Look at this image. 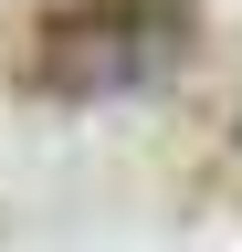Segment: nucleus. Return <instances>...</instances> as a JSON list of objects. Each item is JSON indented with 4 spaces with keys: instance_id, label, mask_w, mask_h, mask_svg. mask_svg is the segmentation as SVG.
Returning a JSON list of instances; mask_svg holds the SVG:
<instances>
[{
    "instance_id": "nucleus-2",
    "label": "nucleus",
    "mask_w": 242,
    "mask_h": 252,
    "mask_svg": "<svg viewBox=\"0 0 242 252\" xmlns=\"http://www.w3.org/2000/svg\"><path fill=\"white\" fill-rule=\"evenodd\" d=\"M232 137H242V116H232Z\"/></svg>"
},
{
    "instance_id": "nucleus-1",
    "label": "nucleus",
    "mask_w": 242,
    "mask_h": 252,
    "mask_svg": "<svg viewBox=\"0 0 242 252\" xmlns=\"http://www.w3.org/2000/svg\"><path fill=\"white\" fill-rule=\"evenodd\" d=\"M200 0H42L21 32V84L53 105H105L190 63Z\"/></svg>"
}]
</instances>
